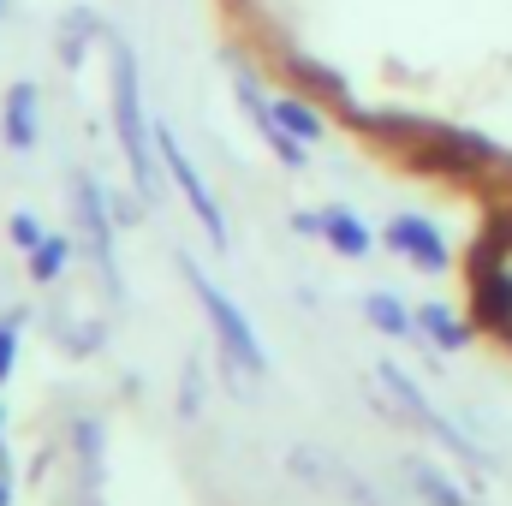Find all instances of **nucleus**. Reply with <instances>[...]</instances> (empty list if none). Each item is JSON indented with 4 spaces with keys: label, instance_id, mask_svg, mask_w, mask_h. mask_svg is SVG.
I'll list each match as a JSON object with an SVG mask.
<instances>
[{
    "label": "nucleus",
    "instance_id": "obj_7",
    "mask_svg": "<svg viewBox=\"0 0 512 506\" xmlns=\"http://www.w3.org/2000/svg\"><path fill=\"white\" fill-rule=\"evenodd\" d=\"M477 316L483 328L512 334V274L501 262H477Z\"/></svg>",
    "mask_w": 512,
    "mask_h": 506
},
{
    "label": "nucleus",
    "instance_id": "obj_4",
    "mask_svg": "<svg viewBox=\"0 0 512 506\" xmlns=\"http://www.w3.org/2000/svg\"><path fill=\"white\" fill-rule=\"evenodd\" d=\"M155 149H161V167H167V179H173V191L185 197V209L197 215V227L209 233V245L215 251H227V215H221V203H215V191H209V179L197 173V161L185 155V143H179V131L155 126Z\"/></svg>",
    "mask_w": 512,
    "mask_h": 506
},
{
    "label": "nucleus",
    "instance_id": "obj_11",
    "mask_svg": "<svg viewBox=\"0 0 512 506\" xmlns=\"http://www.w3.org/2000/svg\"><path fill=\"white\" fill-rule=\"evenodd\" d=\"M72 453H78L84 483L96 489V483H102V423H96V417H78V423H72Z\"/></svg>",
    "mask_w": 512,
    "mask_h": 506
},
{
    "label": "nucleus",
    "instance_id": "obj_2",
    "mask_svg": "<svg viewBox=\"0 0 512 506\" xmlns=\"http://www.w3.org/2000/svg\"><path fill=\"white\" fill-rule=\"evenodd\" d=\"M179 274L191 280V292H197V304H203V316H209V328H215V346H221V364H227V376H268V352H262V340H256L251 316L191 262V256H179Z\"/></svg>",
    "mask_w": 512,
    "mask_h": 506
},
{
    "label": "nucleus",
    "instance_id": "obj_3",
    "mask_svg": "<svg viewBox=\"0 0 512 506\" xmlns=\"http://www.w3.org/2000/svg\"><path fill=\"white\" fill-rule=\"evenodd\" d=\"M72 239H78V251L96 262V274H102V286L120 298V256H114V203H108V191L90 179V173H78L72 179Z\"/></svg>",
    "mask_w": 512,
    "mask_h": 506
},
{
    "label": "nucleus",
    "instance_id": "obj_13",
    "mask_svg": "<svg viewBox=\"0 0 512 506\" xmlns=\"http://www.w3.org/2000/svg\"><path fill=\"white\" fill-rule=\"evenodd\" d=\"M274 120H280V131H292L298 143H316V137H322V114H316L304 96H280V102H274Z\"/></svg>",
    "mask_w": 512,
    "mask_h": 506
},
{
    "label": "nucleus",
    "instance_id": "obj_22",
    "mask_svg": "<svg viewBox=\"0 0 512 506\" xmlns=\"http://www.w3.org/2000/svg\"><path fill=\"white\" fill-rule=\"evenodd\" d=\"M0 506H12V483L6 477H0Z\"/></svg>",
    "mask_w": 512,
    "mask_h": 506
},
{
    "label": "nucleus",
    "instance_id": "obj_10",
    "mask_svg": "<svg viewBox=\"0 0 512 506\" xmlns=\"http://www.w3.org/2000/svg\"><path fill=\"white\" fill-rule=\"evenodd\" d=\"M322 239H328L340 256H364V251H370L364 221H358V215H346V209H322Z\"/></svg>",
    "mask_w": 512,
    "mask_h": 506
},
{
    "label": "nucleus",
    "instance_id": "obj_9",
    "mask_svg": "<svg viewBox=\"0 0 512 506\" xmlns=\"http://www.w3.org/2000/svg\"><path fill=\"white\" fill-rule=\"evenodd\" d=\"M72 251H78V239H66V233H48L36 251L24 256V268H30V280L36 286H54L60 274H66V262H72Z\"/></svg>",
    "mask_w": 512,
    "mask_h": 506
},
{
    "label": "nucleus",
    "instance_id": "obj_5",
    "mask_svg": "<svg viewBox=\"0 0 512 506\" xmlns=\"http://www.w3.org/2000/svg\"><path fill=\"white\" fill-rule=\"evenodd\" d=\"M376 381H382V387H387V399H393V405H399V411H405V417H411V423L423 429V435H435V441H447V447H453L459 459L483 465V453H477V447H471V441H465V435H459V429H453V423H447V417H441L435 405H429V399H423V387H417V381L405 376V370L382 364V370H376Z\"/></svg>",
    "mask_w": 512,
    "mask_h": 506
},
{
    "label": "nucleus",
    "instance_id": "obj_19",
    "mask_svg": "<svg viewBox=\"0 0 512 506\" xmlns=\"http://www.w3.org/2000/svg\"><path fill=\"white\" fill-rule=\"evenodd\" d=\"M102 340H108V334H102V322H84V328H72V334H66V352L90 358V352H102Z\"/></svg>",
    "mask_w": 512,
    "mask_h": 506
},
{
    "label": "nucleus",
    "instance_id": "obj_8",
    "mask_svg": "<svg viewBox=\"0 0 512 506\" xmlns=\"http://www.w3.org/2000/svg\"><path fill=\"white\" fill-rule=\"evenodd\" d=\"M387 245L399 256H411L417 268H441V239H435V227L417 221V215H399V221L387 227Z\"/></svg>",
    "mask_w": 512,
    "mask_h": 506
},
{
    "label": "nucleus",
    "instance_id": "obj_6",
    "mask_svg": "<svg viewBox=\"0 0 512 506\" xmlns=\"http://www.w3.org/2000/svg\"><path fill=\"white\" fill-rule=\"evenodd\" d=\"M36 108H42V96H36V84L30 78H18L12 90H6V114H0V137H6V149H36Z\"/></svg>",
    "mask_w": 512,
    "mask_h": 506
},
{
    "label": "nucleus",
    "instance_id": "obj_14",
    "mask_svg": "<svg viewBox=\"0 0 512 506\" xmlns=\"http://www.w3.org/2000/svg\"><path fill=\"white\" fill-rule=\"evenodd\" d=\"M286 72H292V78H298V84H304L310 96H328V102H340V108H346V84H340V78H334L328 66H316V60L292 54V60H286Z\"/></svg>",
    "mask_w": 512,
    "mask_h": 506
},
{
    "label": "nucleus",
    "instance_id": "obj_15",
    "mask_svg": "<svg viewBox=\"0 0 512 506\" xmlns=\"http://www.w3.org/2000/svg\"><path fill=\"white\" fill-rule=\"evenodd\" d=\"M96 30H102V18H96V12H84V6L60 18V54H66V66H78V60H84V42H90Z\"/></svg>",
    "mask_w": 512,
    "mask_h": 506
},
{
    "label": "nucleus",
    "instance_id": "obj_12",
    "mask_svg": "<svg viewBox=\"0 0 512 506\" xmlns=\"http://www.w3.org/2000/svg\"><path fill=\"white\" fill-rule=\"evenodd\" d=\"M405 471H411V489L429 506H471V495H459V489L447 483V471H435V465H423V459H411Z\"/></svg>",
    "mask_w": 512,
    "mask_h": 506
},
{
    "label": "nucleus",
    "instance_id": "obj_21",
    "mask_svg": "<svg viewBox=\"0 0 512 506\" xmlns=\"http://www.w3.org/2000/svg\"><path fill=\"white\" fill-rule=\"evenodd\" d=\"M0 471H6V411H0Z\"/></svg>",
    "mask_w": 512,
    "mask_h": 506
},
{
    "label": "nucleus",
    "instance_id": "obj_17",
    "mask_svg": "<svg viewBox=\"0 0 512 506\" xmlns=\"http://www.w3.org/2000/svg\"><path fill=\"white\" fill-rule=\"evenodd\" d=\"M417 328H423V334H429V340H435V346H447V352H453V346H459V340H465V328H459V322H453V316H447V310H441V304H429V310H423V316H417Z\"/></svg>",
    "mask_w": 512,
    "mask_h": 506
},
{
    "label": "nucleus",
    "instance_id": "obj_18",
    "mask_svg": "<svg viewBox=\"0 0 512 506\" xmlns=\"http://www.w3.org/2000/svg\"><path fill=\"white\" fill-rule=\"evenodd\" d=\"M6 233H12V245H18V251H24V256H30V251H36V245H42V239H48V227H42V221H36L30 209H18V215L6 221Z\"/></svg>",
    "mask_w": 512,
    "mask_h": 506
},
{
    "label": "nucleus",
    "instance_id": "obj_20",
    "mask_svg": "<svg viewBox=\"0 0 512 506\" xmlns=\"http://www.w3.org/2000/svg\"><path fill=\"white\" fill-rule=\"evenodd\" d=\"M12 364H18V316L0 322V387H6V376H12Z\"/></svg>",
    "mask_w": 512,
    "mask_h": 506
},
{
    "label": "nucleus",
    "instance_id": "obj_1",
    "mask_svg": "<svg viewBox=\"0 0 512 506\" xmlns=\"http://www.w3.org/2000/svg\"><path fill=\"white\" fill-rule=\"evenodd\" d=\"M108 90H114V137H120V155H126L131 179H137V197L143 203H155L161 197V179H155V126H149V114H143V78H137V54H131V42H108Z\"/></svg>",
    "mask_w": 512,
    "mask_h": 506
},
{
    "label": "nucleus",
    "instance_id": "obj_23",
    "mask_svg": "<svg viewBox=\"0 0 512 506\" xmlns=\"http://www.w3.org/2000/svg\"><path fill=\"white\" fill-rule=\"evenodd\" d=\"M0 18H6V0H0Z\"/></svg>",
    "mask_w": 512,
    "mask_h": 506
},
{
    "label": "nucleus",
    "instance_id": "obj_16",
    "mask_svg": "<svg viewBox=\"0 0 512 506\" xmlns=\"http://www.w3.org/2000/svg\"><path fill=\"white\" fill-rule=\"evenodd\" d=\"M364 316H370L382 334H393V340H411V328H417V322L405 316V304L387 298V292H370V298H364Z\"/></svg>",
    "mask_w": 512,
    "mask_h": 506
}]
</instances>
